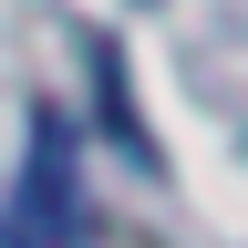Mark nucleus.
<instances>
[{"label":"nucleus","instance_id":"f257e3e1","mask_svg":"<svg viewBox=\"0 0 248 248\" xmlns=\"http://www.w3.org/2000/svg\"><path fill=\"white\" fill-rule=\"evenodd\" d=\"M11 248H93L83 135H73L62 104H31V155H21V197H11Z\"/></svg>","mask_w":248,"mask_h":248},{"label":"nucleus","instance_id":"f03ea898","mask_svg":"<svg viewBox=\"0 0 248 248\" xmlns=\"http://www.w3.org/2000/svg\"><path fill=\"white\" fill-rule=\"evenodd\" d=\"M83 62H93V93H104V135L135 155V176H166V155H155V135H145V114H135V83H124V52L93 31L83 42Z\"/></svg>","mask_w":248,"mask_h":248}]
</instances>
